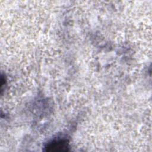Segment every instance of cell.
<instances>
[{
  "label": "cell",
  "instance_id": "6da1fadb",
  "mask_svg": "<svg viewBox=\"0 0 152 152\" xmlns=\"http://www.w3.org/2000/svg\"><path fill=\"white\" fill-rule=\"evenodd\" d=\"M69 148V142L66 140H53L49 142L45 146L46 151H68Z\"/></svg>",
  "mask_w": 152,
  "mask_h": 152
}]
</instances>
